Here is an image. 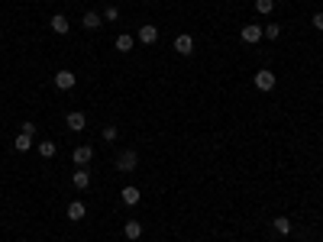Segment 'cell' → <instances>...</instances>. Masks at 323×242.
Wrapping results in <instances>:
<instances>
[{"mask_svg":"<svg viewBox=\"0 0 323 242\" xmlns=\"http://www.w3.org/2000/svg\"><path fill=\"white\" fill-rule=\"evenodd\" d=\"M136 165H139V152L136 149H123L120 152V158H116V171H136Z\"/></svg>","mask_w":323,"mask_h":242,"instance_id":"1","label":"cell"},{"mask_svg":"<svg viewBox=\"0 0 323 242\" xmlns=\"http://www.w3.org/2000/svg\"><path fill=\"white\" fill-rule=\"evenodd\" d=\"M239 39H243L246 45H256V42H262V26H259V23H246L243 29H239Z\"/></svg>","mask_w":323,"mask_h":242,"instance_id":"2","label":"cell"},{"mask_svg":"<svg viewBox=\"0 0 323 242\" xmlns=\"http://www.w3.org/2000/svg\"><path fill=\"white\" fill-rule=\"evenodd\" d=\"M275 84H278V78H275V71H269V68H262V71H256V87L259 91H275Z\"/></svg>","mask_w":323,"mask_h":242,"instance_id":"3","label":"cell"},{"mask_svg":"<svg viewBox=\"0 0 323 242\" xmlns=\"http://www.w3.org/2000/svg\"><path fill=\"white\" fill-rule=\"evenodd\" d=\"M155 39H159V29H155L152 23H146V26H139V32H136V42L139 45H152Z\"/></svg>","mask_w":323,"mask_h":242,"instance_id":"4","label":"cell"},{"mask_svg":"<svg viewBox=\"0 0 323 242\" xmlns=\"http://www.w3.org/2000/svg\"><path fill=\"white\" fill-rule=\"evenodd\" d=\"M65 123H68V129H71V133H81V129L87 126V116L81 113V110H71V113L65 116Z\"/></svg>","mask_w":323,"mask_h":242,"instance_id":"5","label":"cell"},{"mask_svg":"<svg viewBox=\"0 0 323 242\" xmlns=\"http://www.w3.org/2000/svg\"><path fill=\"white\" fill-rule=\"evenodd\" d=\"M71 158H74V165H78V168H84V165L94 158V149H91V145H78V149L71 152Z\"/></svg>","mask_w":323,"mask_h":242,"instance_id":"6","label":"cell"},{"mask_svg":"<svg viewBox=\"0 0 323 242\" xmlns=\"http://www.w3.org/2000/svg\"><path fill=\"white\" fill-rule=\"evenodd\" d=\"M74 71H55V87H58V91H71L74 87Z\"/></svg>","mask_w":323,"mask_h":242,"instance_id":"7","label":"cell"},{"mask_svg":"<svg viewBox=\"0 0 323 242\" xmlns=\"http://www.w3.org/2000/svg\"><path fill=\"white\" fill-rule=\"evenodd\" d=\"M175 52L178 55H191V52H194V39H191L188 32H181V36L175 39Z\"/></svg>","mask_w":323,"mask_h":242,"instance_id":"8","label":"cell"},{"mask_svg":"<svg viewBox=\"0 0 323 242\" xmlns=\"http://www.w3.org/2000/svg\"><path fill=\"white\" fill-rule=\"evenodd\" d=\"M49 26H52V32H58V36H65V32L71 29V23H68V16H61V13H55V16L49 19Z\"/></svg>","mask_w":323,"mask_h":242,"instance_id":"9","label":"cell"},{"mask_svg":"<svg viewBox=\"0 0 323 242\" xmlns=\"http://www.w3.org/2000/svg\"><path fill=\"white\" fill-rule=\"evenodd\" d=\"M84 213H87L84 200H71V204H68V220H74V223H78V220H84Z\"/></svg>","mask_w":323,"mask_h":242,"instance_id":"10","label":"cell"},{"mask_svg":"<svg viewBox=\"0 0 323 242\" xmlns=\"http://www.w3.org/2000/svg\"><path fill=\"white\" fill-rule=\"evenodd\" d=\"M71 181H74V188H81V191H84L87 184H91V171H87V165L74 171V175H71Z\"/></svg>","mask_w":323,"mask_h":242,"instance_id":"11","label":"cell"},{"mask_svg":"<svg viewBox=\"0 0 323 242\" xmlns=\"http://www.w3.org/2000/svg\"><path fill=\"white\" fill-rule=\"evenodd\" d=\"M116 52H133V48H136V39L133 36H129V32H123V36H116Z\"/></svg>","mask_w":323,"mask_h":242,"instance_id":"12","label":"cell"},{"mask_svg":"<svg viewBox=\"0 0 323 242\" xmlns=\"http://www.w3.org/2000/svg\"><path fill=\"white\" fill-rule=\"evenodd\" d=\"M139 200H142L139 188H133V184H129V188H123V204H126V207H136Z\"/></svg>","mask_w":323,"mask_h":242,"instance_id":"13","label":"cell"},{"mask_svg":"<svg viewBox=\"0 0 323 242\" xmlns=\"http://www.w3.org/2000/svg\"><path fill=\"white\" fill-rule=\"evenodd\" d=\"M272 230L278 233V236H291V220H288V217H275Z\"/></svg>","mask_w":323,"mask_h":242,"instance_id":"14","label":"cell"},{"mask_svg":"<svg viewBox=\"0 0 323 242\" xmlns=\"http://www.w3.org/2000/svg\"><path fill=\"white\" fill-rule=\"evenodd\" d=\"M81 23H84V29H97V26L104 23V16H100V13H94V10H87Z\"/></svg>","mask_w":323,"mask_h":242,"instance_id":"15","label":"cell"},{"mask_svg":"<svg viewBox=\"0 0 323 242\" xmlns=\"http://www.w3.org/2000/svg\"><path fill=\"white\" fill-rule=\"evenodd\" d=\"M123 233H126V239H139L142 236V226L136 223V220H126V223H123Z\"/></svg>","mask_w":323,"mask_h":242,"instance_id":"16","label":"cell"},{"mask_svg":"<svg viewBox=\"0 0 323 242\" xmlns=\"http://www.w3.org/2000/svg\"><path fill=\"white\" fill-rule=\"evenodd\" d=\"M13 149H16V152H29V149H32V136L19 133L16 139H13Z\"/></svg>","mask_w":323,"mask_h":242,"instance_id":"17","label":"cell"},{"mask_svg":"<svg viewBox=\"0 0 323 242\" xmlns=\"http://www.w3.org/2000/svg\"><path fill=\"white\" fill-rule=\"evenodd\" d=\"M281 36V26L278 23H265L262 26V39H278Z\"/></svg>","mask_w":323,"mask_h":242,"instance_id":"18","label":"cell"},{"mask_svg":"<svg viewBox=\"0 0 323 242\" xmlns=\"http://www.w3.org/2000/svg\"><path fill=\"white\" fill-rule=\"evenodd\" d=\"M36 149H39V155H42V158H52V155H55V142H49V139L39 142Z\"/></svg>","mask_w":323,"mask_h":242,"instance_id":"19","label":"cell"},{"mask_svg":"<svg viewBox=\"0 0 323 242\" xmlns=\"http://www.w3.org/2000/svg\"><path fill=\"white\" fill-rule=\"evenodd\" d=\"M256 10L262 13V16H269V13L275 10V0H256Z\"/></svg>","mask_w":323,"mask_h":242,"instance_id":"20","label":"cell"},{"mask_svg":"<svg viewBox=\"0 0 323 242\" xmlns=\"http://www.w3.org/2000/svg\"><path fill=\"white\" fill-rule=\"evenodd\" d=\"M100 136H104V139H107V142H113V139H116V136H120V129H116V126H113V123H110V126H104V133H100Z\"/></svg>","mask_w":323,"mask_h":242,"instance_id":"21","label":"cell"},{"mask_svg":"<svg viewBox=\"0 0 323 242\" xmlns=\"http://www.w3.org/2000/svg\"><path fill=\"white\" fill-rule=\"evenodd\" d=\"M104 19H110V23H113V19H120V10H116V6H107V10H104Z\"/></svg>","mask_w":323,"mask_h":242,"instance_id":"22","label":"cell"},{"mask_svg":"<svg viewBox=\"0 0 323 242\" xmlns=\"http://www.w3.org/2000/svg\"><path fill=\"white\" fill-rule=\"evenodd\" d=\"M311 23H314V29H323V10H320V13H314Z\"/></svg>","mask_w":323,"mask_h":242,"instance_id":"23","label":"cell"},{"mask_svg":"<svg viewBox=\"0 0 323 242\" xmlns=\"http://www.w3.org/2000/svg\"><path fill=\"white\" fill-rule=\"evenodd\" d=\"M19 133H26V136H36V123H23V129Z\"/></svg>","mask_w":323,"mask_h":242,"instance_id":"24","label":"cell"}]
</instances>
